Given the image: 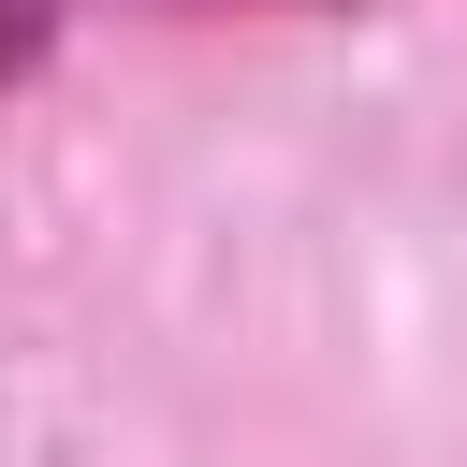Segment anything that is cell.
I'll use <instances>...</instances> for the list:
<instances>
[{
	"label": "cell",
	"instance_id": "1",
	"mask_svg": "<svg viewBox=\"0 0 467 467\" xmlns=\"http://www.w3.org/2000/svg\"><path fill=\"white\" fill-rule=\"evenodd\" d=\"M146 15H204V0H146Z\"/></svg>",
	"mask_w": 467,
	"mask_h": 467
}]
</instances>
